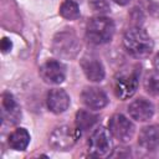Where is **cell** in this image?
<instances>
[{"label":"cell","instance_id":"cell-22","mask_svg":"<svg viewBox=\"0 0 159 159\" xmlns=\"http://www.w3.org/2000/svg\"><path fill=\"white\" fill-rule=\"evenodd\" d=\"M129 1L130 0H114V2H117L118 5H127V4H129Z\"/></svg>","mask_w":159,"mask_h":159},{"label":"cell","instance_id":"cell-21","mask_svg":"<svg viewBox=\"0 0 159 159\" xmlns=\"http://www.w3.org/2000/svg\"><path fill=\"white\" fill-rule=\"evenodd\" d=\"M154 67H155V71L159 73V52L154 57Z\"/></svg>","mask_w":159,"mask_h":159},{"label":"cell","instance_id":"cell-18","mask_svg":"<svg viewBox=\"0 0 159 159\" xmlns=\"http://www.w3.org/2000/svg\"><path fill=\"white\" fill-rule=\"evenodd\" d=\"M144 89L152 96H159V73H150L144 80Z\"/></svg>","mask_w":159,"mask_h":159},{"label":"cell","instance_id":"cell-2","mask_svg":"<svg viewBox=\"0 0 159 159\" xmlns=\"http://www.w3.org/2000/svg\"><path fill=\"white\" fill-rule=\"evenodd\" d=\"M114 22L107 16L92 17L86 27V37L93 45H103L112 40L114 35Z\"/></svg>","mask_w":159,"mask_h":159},{"label":"cell","instance_id":"cell-1","mask_svg":"<svg viewBox=\"0 0 159 159\" xmlns=\"http://www.w3.org/2000/svg\"><path fill=\"white\" fill-rule=\"evenodd\" d=\"M123 46L134 57H145L152 53L154 42L152 37L140 27L129 29L123 37Z\"/></svg>","mask_w":159,"mask_h":159},{"label":"cell","instance_id":"cell-20","mask_svg":"<svg viewBox=\"0 0 159 159\" xmlns=\"http://www.w3.org/2000/svg\"><path fill=\"white\" fill-rule=\"evenodd\" d=\"M0 47H1V51H2L4 53H6V52H9V51L11 50V47H12V42H11L7 37H4V39L1 40Z\"/></svg>","mask_w":159,"mask_h":159},{"label":"cell","instance_id":"cell-13","mask_svg":"<svg viewBox=\"0 0 159 159\" xmlns=\"http://www.w3.org/2000/svg\"><path fill=\"white\" fill-rule=\"evenodd\" d=\"M81 67L86 77L92 82H101L104 80V67L102 62L92 56H84L81 60Z\"/></svg>","mask_w":159,"mask_h":159},{"label":"cell","instance_id":"cell-19","mask_svg":"<svg viewBox=\"0 0 159 159\" xmlns=\"http://www.w3.org/2000/svg\"><path fill=\"white\" fill-rule=\"evenodd\" d=\"M88 5L94 12H107L109 11L111 1L109 0H88Z\"/></svg>","mask_w":159,"mask_h":159},{"label":"cell","instance_id":"cell-17","mask_svg":"<svg viewBox=\"0 0 159 159\" xmlns=\"http://www.w3.org/2000/svg\"><path fill=\"white\" fill-rule=\"evenodd\" d=\"M60 15L66 20H76L80 17L78 5L72 0H65L60 6Z\"/></svg>","mask_w":159,"mask_h":159},{"label":"cell","instance_id":"cell-5","mask_svg":"<svg viewBox=\"0 0 159 159\" xmlns=\"http://www.w3.org/2000/svg\"><path fill=\"white\" fill-rule=\"evenodd\" d=\"M138 82H139V76L137 71L118 73L114 77V84H113L114 94L122 101L130 98L137 92Z\"/></svg>","mask_w":159,"mask_h":159},{"label":"cell","instance_id":"cell-11","mask_svg":"<svg viewBox=\"0 0 159 159\" xmlns=\"http://www.w3.org/2000/svg\"><path fill=\"white\" fill-rule=\"evenodd\" d=\"M128 113L137 122H147L154 114V106L145 98H138L128 106Z\"/></svg>","mask_w":159,"mask_h":159},{"label":"cell","instance_id":"cell-4","mask_svg":"<svg viewBox=\"0 0 159 159\" xmlns=\"http://www.w3.org/2000/svg\"><path fill=\"white\" fill-rule=\"evenodd\" d=\"M81 134V132L76 128L72 129L68 125H61L57 127L48 138V144L52 149L55 150H70L77 142L78 135Z\"/></svg>","mask_w":159,"mask_h":159},{"label":"cell","instance_id":"cell-6","mask_svg":"<svg viewBox=\"0 0 159 159\" xmlns=\"http://www.w3.org/2000/svg\"><path fill=\"white\" fill-rule=\"evenodd\" d=\"M108 130L113 138H116L122 143H125L133 138L135 127L130 122V119H128L125 116L120 113H116L108 120Z\"/></svg>","mask_w":159,"mask_h":159},{"label":"cell","instance_id":"cell-7","mask_svg":"<svg viewBox=\"0 0 159 159\" xmlns=\"http://www.w3.org/2000/svg\"><path fill=\"white\" fill-rule=\"evenodd\" d=\"M111 148L109 130L103 127L94 129L88 139V154L91 157H104L111 152Z\"/></svg>","mask_w":159,"mask_h":159},{"label":"cell","instance_id":"cell-3","mask_svg":"<svg viewBox=\"0 0 159 159\" xmlns=\"http://www.w3.org/2000/svg\"><path fill=\"white\" fill-rule=\"evenodd\" d=\"M80 48V40L71 29H66L63 31L57 32L52 40V52L61 58H75L78 55Z\"/></svg>","mask_w":159,"mask_h":159},{"label":"cell","instance_id":"cell-10","mask_svg":"<svg viewBox=\"0 0 159 159\" xmlns=\"http://www.w3.org/2000/svg\"><path fill=\"white\" fill-rule=\"evenodd\" d=\"M81 99L89 109H102L108 104L106 92L98 87H86L81 93Z\"/></svg>","mask_w":159,"mask_h":159},{"label":"cell","instance_id":"cell-15","mask_svg":"<svg viewBox=\"0 0 159 159\" xmlns=\"http://www.w3.org/2000/svg\"><path fill=\"white\" fill-rule=\"evenodd\" d=\"M9 145L14 150H25L30 143V134L25 128H16L9 135Z\"/></svg>","mask_w":159,"mask_h":159},{"label":"cell","instance_id":"cell-9","mask_svg":"<svg viewBox=\"0 0 159 159\" xmlns=\"http://www.w3.org/2000/svg\"><path fill=\"white\" fill-rule=\"evenodd\" d=\"M1 116H2V123L5 124H16L21 117L20 107L15 99V97L9 93L4 92L1 97Z\"/></svg>","mask_w":159,"mask_h":159},{"label":"cell","instance_id":"cell-14","mask_svg":"<svg viewBox=\"0 0 159 159\" xmlns=\"http://www.w3.org/2000/svg\"><path fill=\"white\" fill-rule=\"evenodd\" d=\"M138 144L148 150L153 152L159 147V125H147L142 128L138 135Z\"/></svg>","mask_w":159,"mask_h":159},{"label":"cell","instance_id":"cell-16","mask_svg":"<svg viewBox=\"0 0 159 159\" xmlns=\"http://www.w3.org/2000/svg\"><path fill=\"white\" fill-rule=\"evenodd\" d=\"M97 119H98V117L96 114H93L88 111H84V109H80L76 113L75 124L80 132H83V130H88L89 128H92L96 124Z\"/></svg>","mask_w":159,"mask_h":159},{"label":"cell","instance_id":"cell-12","mask_svg":"<svg viewBox=\"0 0 159 159\" xmlns=\"http://www.w3.org/2000/svg\"><path fill=\"white\" fill-rule=\"evenodd\" d=\"M46 103H47V108L52 113L60 114L66 112L67 108L70 107V96L65 89L53 88L47 93Z\"/></svg>","mask_w":159,"mask_h":159},{"label":"cell","instance_id":"cell-8","mask_svg":"<svg viewBox=\"0 0 159 159\" xmlns=\"http://www.w3.org/2000/svg\"><path fill=\"white\" fill-rule=\"evenodd\" d=\"M39 73L43 82L50 84H60L66 78V67L60 61L48 60L40 66Z\"/></svg>","mask_w":159,"mask_h":159}]
</instances>
